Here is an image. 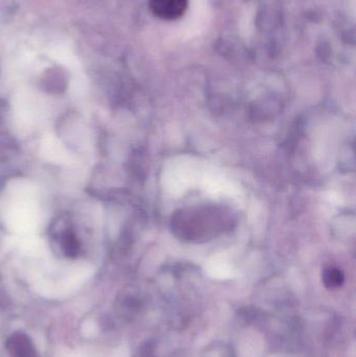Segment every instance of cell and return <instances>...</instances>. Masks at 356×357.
<instances>
[{
  "mask_svg": "<svg viewBox=\"0 0 356 357\" xmlns=\"http://www.w3.org/2000/svg\"><path fill=\"white\" fill-rule=\"evenodd\" d=\"M189 0H149V7L155 17L173 21L185 14Z\"/></svg>",
  "mask_w": 356,
  "mask_h": 357,
  "instance_id": "cell-1",
  "label": "cell"
},
{
  "mask_svg": "<svg viewBox=\"0 0 356 357\" xmlns=\"http://www.w3.org/2000/svg\"><path fill=\"white\" fill-rule=\"evenodd\" d=\"M323 280L327 288H339L343 283L344 275L341 270L337 268H329L324 272Z\"/></svg>",
  "mask_w": 356,
  "mask_h": 357,
  "instance_id": "cell-2",
  "label": "cell"
},
{
  "mask_svg": "<svg viewBox=\"0 0 356 357\" xmlns=\"http://www.w3.org/2000/svg\"><path fill=\"white\" fill-rule=\"evenodd\" d=\"M21 340V336H16V340L14 342V350L17 351V355L20 357H30L32 355V349L30 345L26 342L25 338Z\"/></svg>",
  "mask_w": 356,
  "mask_h": 357,
  "instance_id": "cell-3",
  "label": "cell"
}]
</instances>
